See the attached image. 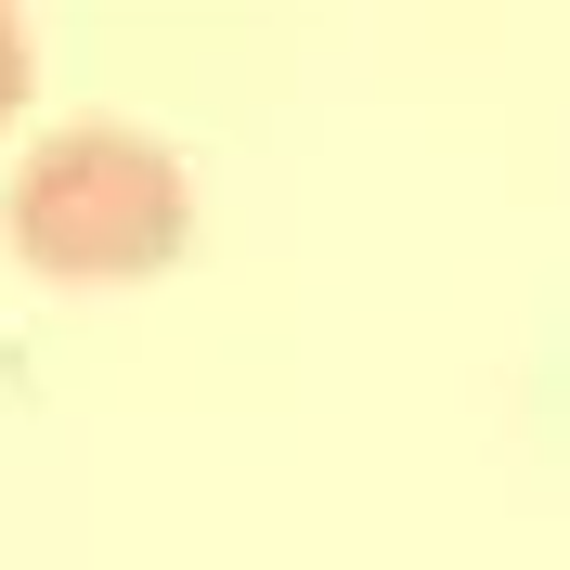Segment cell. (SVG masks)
<instances>
[{"mask_svg": "<svg viewBox=\"0 0 570 570\" xmlns=\"http://www.w3.org/2000/svg\"><path fill=\"white\" fill-rule=\"evenodd\" d=\"M0 247L39 285H142L195 247V169L130 117H66L0 181Z\"/></svg>", "mask_w": 570, "mask_h": 570, "instance_id": "6da1fadb", "label": "cell"}, {"mask_svg": "<svg viewBox=\"0 0 570 570\" xmlns=\"http://www.w3.org/2000/svg\"><path fill=\"white\" fill-rule=\"evenodd\" d=\"M13 117H27V27L0 13V130H13Z\"/></svg>", "mask_w": 570, "mask_h": 570, "instance_id": "7a4b0ae2", "label": "cell"}]
</instances>
